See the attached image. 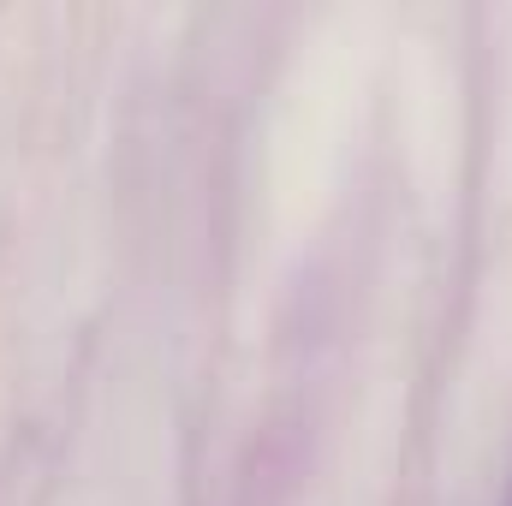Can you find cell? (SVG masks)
<instances>
[{"mask_svg":"<svg viewBox=\"0 0 512 506\" xmlns=\"http://www.w3.org/2000/svg\"><path fill=\"white\" fill-rule=\"evenodd\" d=\"M507 506H512V495H507Z\"/></svg>","mask_w":512,"mask_h":506,"instance_id":"1","label":"cell"}]
</instances>
